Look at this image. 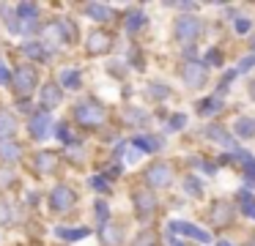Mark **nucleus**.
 Returning a JSON list of instances; mask_svg holds the SVG:
<instances>
[{
	"mask_svg": "<svg viewBox=\"0 0 255 246\" xmlns=\"http://www.w3.org/2000/svg\"><path fill=\"white\" fill-rule=\"evenodd\" d=\"M102 118H105V109H102L99 104H94V101H83V104L74 107V120L83 123V126H96Z\"/></svg>",
	"mask_w": 255,
	"mask_h": 246,
	"instance_id": "nucleus-1",
	"label": "nucleus"
},
{
	"mask_svg": "<svg viewBox=\"0 0 255 246\" xmlns=\"http://www.w3.org/2000/svg\"><path fill=\"white\" fill-rule=\"evenodd\" d=\"M33 87H36V71L30 66H19L14 71V90L19 96H28V93H33Z\"/></svg>",
	"mask_w": 255,
	"mask_h": 246,
	"instance_id": "nucleus-2",
	"label": "nucleus"
},
{
	"mask_svg": "<svg viewBox=\"0 0 255 246\" xmlns=\"http://www.w3.org/2000/svg\"><path fill=\"white\" fill-rule=\"evenodd\" d=\"M200 30H203V25H200V19H195V16H181L178 25H176V36L181 38V41H187V44L198 41Z\"/></svg>",
	"mask_w": 255,
	"mask_h": 246,
	"instance_id": "nucleus-3",
	"label": "nucleus"
},
{
	"mask_svg": "<svg viewBox=\"0 0 255 246\" xmlns=\"http://www.w3.org/2000/svg\"><path fill=\"white\" fill-rule=\"evenodd\" d=\"M181 77L189 87H203L206 85V66L198 63V60H189V63H184Z\"/></svg>",
	"mask_w": 255,
	"mask_h": 246,
	"instance_id": "nucleus-4",
	"label": "nucleus"
},
{
	"mask_svg": "<svg viewBox=\"0 0 255 246\" xmlns=\"http://www.w3.org/2000/svg\"><path fill=\"white\" fill-rule=\"evenodd\" d=\"M52 129V118L47 109H39V112H33V118H30V137L33 140H44L47 134H50Z\"/></svg>",
	"mask_w": 255,
	"mask_h": 246,
	"instance_id": "nucleus-5",
	"label": "nucleus"
},
{
	"mask_svg": "<svg viewBox=\"0 0 255 246\" xmlns=\"http://www.w3.org/2000/svg\"><path fill=\"white\" fill-rule=\"evenodd\" d=\"M145 180H148L151 186H156V189H162V186H167L173 180V175H170V167L167 164H151L148 169H145Z\"/></svg>",
	"mask_w": 255,
	"mask_h": 246,
	"instance_id": "nucleus-6",
	"label": "nucleus"
},
{
	"mask_svg": "<svg viewBox=\"0 0 255 246\" xmlns=\"http://www.w3.org/2000/svg\"><path fill=\"white\" fill-rule=\"evenodd\" d=\"M50 205L55 208V211H69V208L74 205V191L66 189V186H58V189H52Z\"/></svg>",
	"mask_w": 255,
	"mask_h": 246,
	"instance_id": "nucleus-7",
	"label": "nucleus"
},
{
	"mask_svg": "<svg viewBox=\"0 0 255 246\" xmlns=\"http://www.w3.org/2000/svg\"><path fill=\"white\" fill-rule=\"evenodd\" d=\"M170 230L173 233H181V235H189V238H195V241H211V235L206 233V230L195 227V224H189V222H173Z\"/></svg>",
	"mask_w": 255,
	"mask_h": 246,
	"instance_id": "nucleus-8",
	"label": "nucleus"
},
{
	"mask_svg": "<svg viewBox=\"0 0 255 246\" xmlns=\"http://www.w3.org/2000/svg\"><path fill=\"white\" fill-rule=\"evenodd\" d=\"M231 213H233V208L228 205V200H217L214 205H211V222L222 227V224H228V222L233 219Z\"/></svg>",
	"mask_w": 255,
	"mask_h": 246,
	"instance_id": "nucleus-9",
	"label": "nucleus"
},
{
	"mask_svg": "<svg viewBox=\"0 0 255 246\" xmlns=\"http://www.w3.org/2000/svg\"><path fill=\"white\" fill-rule=\"evenodd\" d=\"M110 47H113V41H110V36L107 33H94L91 36V41H88V52L91 55H105V52H110Z\"/></svg>",
	"mask_w": 255,
	"mask_h": 246,
	"instance_id": "nucleus-10",
	"label": "nucleus"
},
{
	"mask_svg": "<svg viewBox=\"0 0 255 246\" xmlns=\"http://www.w3.org/2000/svg\"><path fill=\"white\" fill-rule=\"evenodd\" d=\"M134 205H137L140 216H145V219L156 211V200H154V194H148V191H137V194H134Z\"/></svg>",
	"mask_w": 255,
	"mask_h": 246,
	"instance_id": "nucleus-11",
	"label": "nucleus"
},
{
	"mask_svg": "<svg viewBox=\"0 0 255 246\" xmlns=\"http://www.w3.org/2000/svg\"><path fill=\"white\" fill-rule=\"evenodd\" d=\"M33 164H36V172H39V175L52 172V169H55V153H52V151H39V153H36V159H33Z\"/></svg>",
	"mask_w": 255,
	"mask_h": 246,
	"instance_id": "nucleus-12",
	"label": "nucleus"
},
{
	"mask_svg": "<svg viewBox=\"0 0 255 246\" xmlns=\"http://www.w3.org/2000/svg\"><path fill=\"white\" fill-rule=\"evenodd\" d=\"M99 238L105 246H121V227H116V224H105V227L99 230Z\"/></svg>",
	"mask_w": 255,
	"mask_h": 246,
	"instance_id": "nucleus-13",
	"label": "nucleus"
},
{
	"mask_svg": "<svg viewBox=\"0 0 255 246\" xmlns=\"http://www.w3.org/2000/svg\"><path fill=\"white\" fill-rule=\"evenodd\" d=\"M41 101H44V107H58V104H61V87L47 85L44 90H41Z\"/></svg>",
	"mask_w": 255,
	"mask_h": 246,
	"instance_id": "nucleus-14",
	"label": "nucleus"
},
{
	"mask_svg": "<svg viewBox=\"0 0 255 246\" xmlns=\"http://www.w3.org/2000/svg\"><path fill=\"white\" fill-rule=\"evenodd\" d=\"M209 137H211V140H217V142H222L225 148H231V151L236 153V145H233V137L228 134V131H222V126H211V129H209Z\"/></svg>",
	"mask_w": 255,
	"mask_h": 246,
	"instance_id": "nucleus-15",
	"label": "nucleus"
},
{
	"mask_svg": "<svg viewBox=\"0 0 255 246\" xmlns=\"http://www.w3.org/2000/svg\"><path fill=\"white\" fill-rule=\"evenodd\" d=\"M14 129H17V123H14V118L6 112V109H0V137H11Z\"/></svg>",
	"mask_w": 255,
	"mask_h": 246,
	"instance_id": "nucleus-16",
	"label": "nucleus"
},
{
	"mask_svg": "<svg viewBox=\"0 0 255 246\" xmlns=\"http://www.w3.org/2000/svg\"><path fill=\"white\" fill-rule=\"evenodd\" d=\"M236 134L239 137H253L255 134V118H239L236 120Z\"/></svg>",
	"mask_w": 255,
	"mask_h": 246,
	"instance_id": "nucleus-17",
	"label": "nucleus"
},
{
	"mask_svg": "<svg viewBox=\"0 0 255 246\" xmlns=\"http://www.w3.org/2000/svg\"><path fill=\"white\" fill-rule=\"evenodd\" d=\"M85 235H88V230H85V227H77V230L58 227V238H63V241H80V238H85Z\"/></svg>",
	"mask_w": 255,
	"mask_h": 246,
	"instance_id": "nucleus-18",
	"label": "nucleus"
},
{
	"mask_svg": "<svg viewBox=\"0 0 255 246\" xmlns=\"http://www.w3.org/2000/svg\"><path fill=\"white\" fill-rule=\"evenodd\" d=\"M85 11H88L91 16H99V19H113V11L107 8V5H102V3H91V5H85Z\"/></svg>",
	"mask_w": 255,
	"mask_h": 246,
	"instance_id": "nucleus-19",
	"label": "nucleus"
},
{
	"mask_svg": "<svg viewBox=\"0 0 255 246\" xmlns=\"http://www.w3.org/2000/svg\"><path fill=\"white\" fill-rule=\"evenodd\" d=\"M198 112H200V115H214V112H220V98H203V101L198 104Z\"/></svg>",
	"mask_w": 255,
	"mask_h": 246,
	"instance_id": "nucleus-20",
	"label": "nucleus"
},
{
	"mask_svg": "<svg viewBox=\"0 0 255 246\" xmlns=\"http://www.w3.org/2000/svg\"><path fill=\"white\" fill-rule=\"evenodd\" d=\"M134 145H137L140 151H145V153H154L156 148H159V140H154V137H137Z\"/></svg>",
	"mask_w": 255,
	"mask_h": 246,
	"instance_id": "nucleus-21",
	"label": "nucleus"
},
{
	"mask_svg": "<svg viewBox=\"0 0 255 246\" xmlns=\"http://www.w3.org/2000/svg\"><path fill=\"white\" fill-rule=\"evenodd\" d=\"M143 25H145V14L143 11H132V14H129V22H127L129 33H134L137 27H143Z\"/></svg>",
	"mask_w": 255,
	"mask_h": 246,
	"instance_id": "nucleus-22",
	"label": "nucleus"
},
{
	"mask_svg": "<svg viewBox=\"0 0 255 246\" xmlns=\"http://www.w3.org/2000/svg\"><path fill=\"white\" fill-rule=\"evenodd\" d=\"M61 82H63V87H80V71H63L61 74Z\"/></svg>",
	"mask_w": 255,
	"mask_h": 246,
	"instance_id": "nucleus-23",
	"label": "nucleus"
},
{
	"mask_svg": "<svg viewBox=\"0 0 255 246\" xmlns=\"http://www.w3.org/2000/svg\"><path fill=\"white\" fill-rule=\"evenodd\" d=\"M0 156L14 162V159L19 156V145H14V142H0Z\"/></svg>",
	"mask_w": 255,
	"mask_h": 246,
	"instance_id": "nucleus-24",
	"label": "nucleus"
},
{
	"mask_svg": "<svg viewBox=\"0 0 255 246\" xmlns=\"http://www.w3.org/2000/svg\"><path fill=\"white\" fill-rule=\"evenodd\" d=\"M242 194V208H244V213H247L250 219H255V200L250 197V191H239Z\"/></svg>",
	"mask_w": 255,
	"mask_h": 246,
	"instance_id": "nucleus-25",
	"label": "nucleus"
},
{
	"mask_svg": "<svg viewBox=\"0 0 255 246\" xmlns=\"http://www.w3.org/2000/svg\"><path fill=\"white\" fill-rule=\"evenodd\" d=\"M17 14L22 16V19H33V16H36V5L33 3H19L17 5Z\"/></svg>",
	"mask_w": 255,
	"mask_h": 246,
	"instance_id": "nucleus-26",
	"label": "nucleus"
},
{
	"mask_svg": "<svg viewBox=\"0 0 255 246\" xmlns=\"http://www.w3.org/2000/svg\"><path fill=\"white\" fill-rule=\"evenodd\" d=\"M244 180H247L250 186H255V159H250V162L244 164Z\"/></svg>",
	"mask_w": 255,
	"mask_h": 246,
	"instance_id": "nucleus-27",
	"label": "nucleus"
},
{
	"mask_svg": "<svg viewBox=\"0 0 255 246\" xmlns=\"http://www.w3.org/2000/svg\"><path fill=\"white\" fill-rule=\"evenodd\" d=\"M25 52H28L30 58H44V49H41V44H39V41H30V44H25Z\"/></svg>",
	"mask_w": 255,
	"mask_h": 246,
	"instance_id": "nucleus-28",
	"label": "nucleus"
},
{
	"mask_svg": "<svg viewBox=\"0 0 255 246\" xmlns=\"http://www.w3.org/2000/svg\"><path fill=\"white\" fill-rule=\"evenodd\" d=\"M134 246H156V235H154V233H143V235H137Z\"/></svg>",
	"mask_w": 255,
	"mask_h": 246,
	"instance_id": "nucleus-29",
	"label": "nucleus"
},
{
	"mask_svg": "<svg viewBox=\"0 0 255 246\" xmlns=\"http://www.w3.org/2000/svg\"><path fill=\"white\" fill-rule=\"evenodd\" d=\"M94 211L96 213H99V216H96V219H99V222H102V227H105V224H107V205H105V202H96V205H94Z\"/></svg>",
	"mask_w": 255,
	"mask_h": 246,
	"instance_id": "nucleus-30",
	"label": "nucleus"
},
{
	"mask_svg": "<svg viewBox=\"0 0 255 246\" xmlns=\"http://www.w3.org/2000/svg\"><path fill=\"white\" fill-rule=\"evenodd\" d=\"M184 189L192 191V197H198V194H200V183H198L195 178H187V180H184Z\"/></svg>",
	"mask_w": 255,
	"mask_h": 246,
	"instance_id": "nucleus-31",
	"label": "nucleus"
},
{
	"mask_svg": "<svg viewBox=\"0 0 255 246\" xmlns=\"http://www.w3.org/2000/svg\"><path fill=\"white\" fill-rule=\"evenodd\" d=\"M8 219H11V208L6 202H0V224H8Z\"/></svg>",
	"mask_w": 255,
	"mask_h": 246,
	"instance_id": "nucleus-32",
	"label": "nucleus"
},
{
	"mask_svg": "<svg viewBox=\"0 0 255 246\" xmlns=\"http://www.w3.org/2000/svg\"><path fill=\"white\" fill-rule=\"evenodd\" d=\"M236 30L239 33H247L250 30V19H247V16H239V19H236Z\"/></svg>",
	"mask_w": 255,
	"mask_h": 246,
	"instance_id": "nucleus-33",
	"label": "nucleus"
},
{
	"mask_svg": "<svg viewBox=\"0 0 255 246\" xmlns=\"http://www.w3.org/2000/svg\"><path fill=\"white\" fill-rule=\"evenodd\" d=\"M206 58H209V60H211V63H214V66H220L222 55H220V49H209V55H206Z\"/></svg>",
	"mask_w": 255,
	"mask_h": 246,
	"instance_id": "nucleus-34",
	"label": "nucleus"
},
{
	"mask_svg": "<svg viewBox=\"0 0 255 246\" xmlns=\"http://www.w3.org/2000/svg\"><path fill=\"white\" fill-rule=\"evenodd\" d=\"M184 120H187L184 115H176V118L170 120V129H173V131H176V129H181V126H184Z\"/></svg>",
	"mask_w": 255,
	"mask_h": 246,
	"instance_id": "nucleus-35",
	"label": "nucleus"
},
{
	"mask_svg": "<svg viewBox=\"0 0 255 246\" xmlns=\"http://www.w3.org/2000/svg\"><path fill=\"white\" fill-rule=\"evenodd\" d=\"M253 66H255V55H253V58H244L239 69H242V71H247V69H253Z\"/></svg>",
	"mask_w": 255,
	"mask_h": 246,
	"instance_id": "nucleus-36",
	"label": "nucleus"
},
{
	"mask_svg": "<svg viewBox=\"0 0 255 246\" xmlns=\"http://www.w3.org/2000/svg\"><path fill=\"white\" fill-rule=\"evenodd\" d=\"M91 186H94V189H102V191H107V183H105L102 178H94V180H91Z\"/></svg>",
	"mask_w": 255,
	"mask_h": 246,
	"instance_id": "nucleus-37",
	"label": "nucleus"
},
{
	"mask_svg": "<svg viewBox=\"0 0 255 246\" xmlns=\"http://www.w3.org/2000/svg\"><path fill=\"white\" fill-rule=\"evenodd\" d=\"M58 137H61V140H69V131H66V126H58Z\"/></svg>",
	"mask_w": 255,
	"mask_h": 246,
	"instance_id": "nucleus-38",
	"label": "nucleus"
},
{
	"mask_svg": "<svg viewBox=\"0 0 255 246\" xmlns=\"http://www.w3.org/2000/svg\"><path fill=\"white\" fill-rule=\"evenodd\" d=\"M0 82H8V71H6V66L0 63Z\"/></svg>",
	"mask_w": 255,
	"mask_h": 246,
	"instance_id": "nucleus-39",
	"label": "nucleus"
},
{
	"mask_svg": "<svg viewBox=\"0 0 255 246\" xmlns=\"http://www.w3.org/2000/svg\"><path fill=\"white\" fill-rule=\"evenodd\" d=\"M250 93H253V98H255V82H253V90H250Z\"/></svg>",
	"mask_w": 255,
	"mask_h": 246,
	"instance_id": "nucleus-40",
	"label": "nucleus"
},
{
	"mask_svg": "<svg viewBox=\"0 0 255 246\" xmlns=\"http://www.w3.org/2000/svg\"><path fill=\"white\" fill-rule=\"evenodd\" d=\"M250 246H255V235H253V241H250Z\"/></svg>",
	"mask_w": 255,
	"mask_h": 246,
	"instance_id": "nucleus-41",
	"label": "nucleus"
},
{
	"mask_svg": "<svg viewBox=\"0 0 255 246\" xmlns=\"http://www.w3.org/2000/svg\"><path fill=\"white\" fill-rule=\"evenodd\" d=\"M220 246H231V244H225V241H222V244H220Z\"/></svg>",
	"mask_w": 255,
	"mask_h": 246,
	"instance_id": "nucleus-42",
	"label": "nucleus"
},
{
	"mask_svg": "<svg viewBox=\"0 0 255 246\" xmlns=\"http://www.w3.org/2000/svg\"><path fill=\"white\" fill-rule=\"evenodd\" d=\"M253 49H255V38H253Z\"/></svg>",
	"mask_w": 255,
	"mask_h": 246,
	"instance_id": "nucleus-43",
	"label": "nucleus"
}]
</instances>
